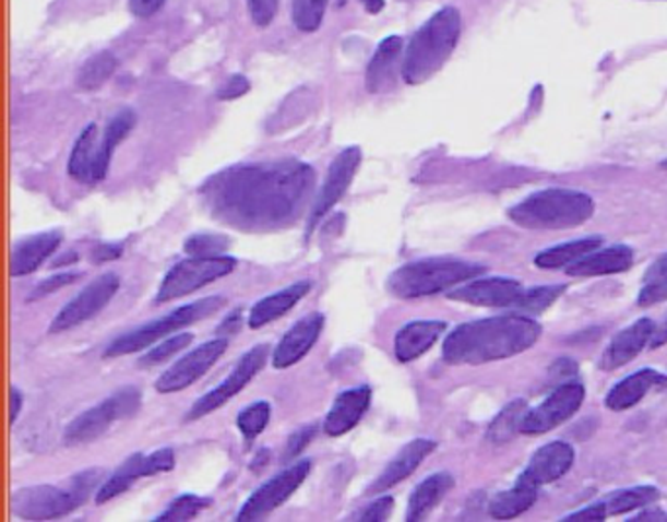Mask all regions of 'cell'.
I'll return each mask as SVG.
<instances>
[{"mask_svg": "<svg viewBox=\"0 0 667 522\" xmlns=\"http://www.w3.org/2000/svg\"><path fill=\"white\" fill-rule=\"evenodd\" d=\"M315 173L298 159L226 168L206 180L202 197L217 222L241 232H274L300 215Z\"/></svg>", "mask_w": 667, "mask_h": 522, "instance_id": "6da1fadb", "label": "cell"}, {"mask_svg": "<svg viewBox=\"0 0 667 522\" xmlns=\"http://www.w3.org/2000/svg\"><path fill=\"white\" fill-rule=\"evenodd\" d=\"M540 335L543 327L519 313L479 319L452 329L442 345V358L452 366L496 363L525 353Z\"/></svg>", "mask_w": 667, "mask_h": 522, "instance_id": "7a4b0ae2", "label": "cell"}, {"mask_svg": "<svg viewBox=\"0 0 667 522\" xmlns=\"http://www.w3.org/2000/svg\"><path fill=\"white\" fill-rule=\"evenodd\" d=\"M461 12L452 7L434 12L414 34L405 49L402 76L407 84H421L441 71L461 39Z\"/></svg>", "mask_w": 667, "mask_h": 522, "instance_id": "3957f363", "label": "cell"}, {"mask_svg": "<svg viewBox=\"0 0 667 522\" xmlns=\"http://www.w3.org/2000/svg\"><path fill=\"white\" fill-rule=\"evenodd\" d=\"M103 476L100 467H91L63 485L22 487L12 495V513L24 521H53L71 514L88 501L96 485L103 484Z\"/></svg>", "mask_w": 667, "mask_h": 522, "instance_id": "277c9868", "label": "cell"}, {"mask_svg": "<svg viewBox=\"0 0 667 522\" xmlns=\"http://www.w3.org/2000/svg\"><path fill=\"white\" fill-rule=\"evenodd\" d=\"M595 202L572 188H546L509 210V220L525 229H573L592 220Z\"/></svg>", "mask_w": 667, "mask_h": 522, "instance_id": "5b68a950", "label": "cell"}, {"mask_svg": "<svg viewBox=\"0 0 667 522\" xmlns=\"http://www.w3.org/2000/svg\"><path fill=\"white\" fill-rule=\"evenodd\" d=\"M486 272V266L458 259H424L407 262L392 272L388 289L400 299L427 298L458 286L462 282L474 281Z\"/></svg>", "mask_w": 667, "mask_h": 522, "instance_id": "8992f818", "label": "cell"}, {"mask_svg": "<svg viewBox=\"0 0 667 522\" xmlns=\"http://www.w3.org/2000/svg\"><path fill=\"white\" fill-rule=\"evenodd\" d=\"M226 304L227 299L224 296H207V298L196 299L192 304L177 308L163 318L150 321L142 327H135L132 331L114 339L112 343L106 346L104 358H118V356L140 353L143 348L155 345L163 336L214 316Z\"/></svg>", "mask_w": 667, "mask_h": 522, "instance_id": "52a82bcc", "label": "cell"}, {"mask_svg": "<svg viewBox=\"0 0 667 522\" xmlns=\"http://www.w3.org/2000/svg\"><path fill=\"white\" fill-rule=\"evenodd\" d=\"M140 410H142V392L133 385L122 388L71 420L63 432V442L67 447L95 442L112 427L114 423L132 419Z\"/></svg>", "mask_w": 667, "mask_h": 522, "instance_id": "ba28073f", "label": "cell"}, {"mask_svg": "<svg viewBox=\"0 0 667 522\" xmlns=\"http://www.w3.org/2000/svg\"><path fill=\"white\" fill-rule=\"evenodd\" d=\"M237 261L234 257H189L177 262L160 282L159 292L153 299L155 306L167 304L172 299L184 298L194 294L196 289L204 288L212 282L224 278L236 271Z\"/></svg>", "mask_w": 667, "mask_h": 522, "instance_id": "9c48e42d", "label": "cell"}, {"mask_svg": "<svg viewBox=\"0 0 667 522\" xmlns=\"http://www.w3.org/2000/svg\"><path fill=\"white\" fill-rule=\"evenodd\" d=\"M271 356V346L269 345H257L247 351L239 363L236 364V368L229 372L226 380L216 385L212 392L204 393L200 400L194 402V405L190 407L189 413L184 415L187 423H194V420L206 417L210 413L224 407L229 400H234L237 393L243 390L247 383H251L254 376L261 372L264 368V364Z\"/></svg>", "mask_w": 667, "mask_h": 522, "instance_id": "30bf717a", "label": "cell"}, {"mask_svg": "<svg viewBox=\"0 0 667 522\" xmlns=\"http://www.w3.org/2000/svg\"><path fill=\"white\" fill-rule=\"evenodd\" d=\"M311 460H298L294 466L286 467L273 479L261 485L251 497L245 501L237 513V522L263 521L264 517L276 511L281 505L286 503L291 495L300 489V485L310 476Z\"/></svg>", "mask_w": 667, "mask_h": 522, "instance_id": "8fae6325", "label": "cell"}, {"mask_svg": "<svg viewBox=\"0 0 667 522\" xmlns=\"http://www.w3.org/2000/svg\"><path fill=\"white\" fill-rule=\"evenodd\" d=\"M360 163H362V151L357 145H350L347 150L341 151L335 161L331 163L327 177L321 185L320 194L313 200L310 220H308V227H306V241H310L311 235L315 232V227L320 225L321 220L341 202V198L347 194L348 187L357 175Z\"/></svg>", "mask_w": 667, "mask_h": 522, "instance_id": "7c38bea8", "label": "cell"}, {"mask_svg": "<svg viewBox=\"0 0 667 522\" xmlns=\"http://www.w3.org/2000/svg\"><path fill=\"white\" fill-rule=\"evenodd\" d=\"M118 289H120V276L116 272H104L61 308L49 325V333H63L85 323L88 319L96 318L112 301Z\"/></svg>", "mask_w": 667, "mask_h": 522, "instance_id": "4fadbf2b", "label": "cell"}, {"mask_svg": "<svg viewBox=\"0 0 667 522\" xmlns=\"http://www.w3.org/2000/svg\"><path fill=\"white\" fill-rule=\"evenodd\" d=\"M583 400H585V388L582 383L570 382L558 385L538 407L526 411L519 432L545 435L548 430L560 427L565 420L572 419L582 407Z\"/></svg>", "mask_w": 667, "mask_h": 522, "instance_id": "5bb4252c", "label": "cell"}, {"mask_svg": "<svg viewBox=\"0 0 667 522\" xmlns=\"http://www.w3.org/2000/svg\"><path fill=\"white\" fill-rule=\"evenodd\" d=\"M226 351V336H217L214 341L196 346L194 351H190L189 355L182 356L180 360L160 373L155 382V390L165 395L187 390L189 385L196 383L224 356Z\"/></svg>", "mask_w": 667, "mask_h": 522, "instance_id": "9a60e30c", "label": "cell"}, {"mask_svg": "<svg viewBox=\"0 0 667 522\" xmlns=\"http://www.w3.org/2000/svg\"><path fill=\"white\" fill-rule=\"evenodd\" d=\"M523 286L511 278H478L449 289L446 298L479 308H513L521 298Z\"/></svg>", "mask_w": 667, "mask_h": 522, "instance_id": "2e32d148", "label": "cell"}, {"mask_svg": "<svg viewBox=\"0 0 667 522\" xmlns=\"http://www.w3.org/2000/svg\"><path fill=\"white\" fill-rule=\"evenodd\" d=\"M323 325H325L323 313H310L300 321H296L273 351L274 368L284 370V368H290L294 364L300 363L301 358L308 355L313 345L318 343Z\"/></svg>", "mask_w": 667, "mask_h": 522, "instance_id": "e0dca14e", "label": "cell"}, {"mask_svg": "<svg viewBox=\"0 0 667 522\" xmlns=\"http://www.w3.org/2000/svg\"><path fill=\"white\" fill-rule=\"evenodd\" d=\"M370 402H372V390L368 385H358L338 393L333 407L323 420L325 435L337 439L347 435L348 430L355 429L360 419L367 415Z\"/></svg>", "mask_w": 667, "mask_h": 522, "instance_id": "ac0fdd59", "label": "cell"}, {"mask_svg": "<svg viewBox=\"0 0 667 522\" xmlns=\"http://www.w3.org/2000/svg\"><path fill=\"white\" fill-rule=\"evenodd\" d=\"M437 442L429 439H415L412 442H407L397 454L394 460L384 467V472L372 482V485L368 487V495L384 494L388 489H392L397 484H402L404 479L412 476L417 467L424 464L425 460L429 458V454L434 452Z\"/></svg>", "mask_w": 667, "mask_h": 522, "instance_id": "d6986e66", "label": "cell"}, {"mask_svg": "<svg viewBox=\"0 0 667 522\" xmlns=\"http://www.w3.org/2000/svg\"><path fill=\"white\" fill-rule=\"evenodd\" d=\"M654 331H656V323L648 318L639 319L636 323L627 327L624 331H620L619 335L612 336L611 343L603 353L599 366L603 370L611 372L629 364L630 360H634L646 346H650Z\"/></svg>", "mask_w": 667, "mask_h": 522, "instance_id": "ffe728a7", "label": "cell"}, {"mask_svg": "<svg viewBox=\"0 0 667 522\" xmlns=\"http://www.w3.org/2000/svg\"><path fill=\"white\" fill-rule=\"evenodd\" d=\"M666 373L652 370V368H644V370L630 373L629 378L620 380L607 395L605 405L611 411H627L634 405H639L648 393L659 392V390H666Z\"/></svg>", "mask_w": 667, "mask_h": 522, "instance_id": "44dd1931", "label": "cell"}, {"mask_svg": "<svg viewBox=\"0 0 667 522\" xmlns=\"http://www.w3.org/2000/svg\"><path fill=\"white\" fill-rule=\"evenodd\" d=\"M634 262V251L627 245H612L605 249L585 254L583 259L570 264L568 276L572 278H593V276H607L617 272H627Z\"/></svg>", "mask_w": 667, "mask_h": 522, "instance_id": "7402d4cb", "label": "cell"}, {"mask_svg": "<svg viewBox=\"0 0 667 522\" xmlns=\"http://www.w3.org/2000/svg\"><path fill=\"white\" fill-rule=\"evenodd\" d=\"M63 242V235L59 232H46V234L32 235L16 242L12 259H10V274L14 278L28 276L38 271L44 262L59 249Z\"/></svg>", "mask_w": 667, "mask_h": 522, "instance_id": "603a6c76", "label": "cell"}, {"mask_svg": "<svg viewBox=\"0 0 667 522\" xmlns=\"http://www.w3.org/2000/svg\"><path fill=\"white\" fill-rule=\"evenodd\" d=\"M573 460L575 454L572 444L564 440L548 442L536 450L535 456L531 458L525 467V474L538 485L552 484L572 470Z\"/></svg>", "mask_w": 667, "mask_h": 522, "instance_id": "cb8c5ba5", "label": "cell"}, {"mask_svg": "<svg viewBox=\"0 0 667 522\" xmlns=\"http://www.w3.org/2000/svg\"><path fill=\"white\" fill-rule=\"evenodd\" d=\"M446 331L444 321H412L397 331L394 339L395 358L400 363H414L441 339Z\"/></svg>", "mask_w": 667, "mask_h": 522, "instance_id": "d4e9b609", "label": "cell"}, {"mask_svg": "<svg viewBox=\"0 0 667 522\" xmlns=\"http://www.w3.org/2000/svg\"><path fill=\"white\" fill-rule=\"evenodd\" d=\"M98 153H100V131L96 123H88L81 135L76 138L67 170L71 178L81 185H96L100 182L98 173Z\"/></svg>", "mask_w": 667, "mask_h": 522, "instance_id": "484cf974", "label": "cell"}, {"mask_svg": "<svg viewBox=\"0 0 667 522\" xmlns=\"http://www.w3.org/2000/svg\"><path fill=\"white\" fill-rule=\"evenodd\" d=\"M311 292L310 281L294 282L288 288L274 292L266 298L259 299L249 311L247 323L251 329H261V327L273 323L276 319L284 318L294 306H298L301 299L306 298Z\"/></svg>", "mask_w": 667, "mask_h": 522, "instance_id": "4316f807", "label": "cell"}, {"mask_svg": "<svg viewBox=\"0 0 667 522\" xmlns=\"http://www.w3.org/2000/svg\"><path fill=\"white\" fill-rule=\"evenodd\" d=\"M538 489L540 485L533 482L531 477L526 476L525 472L517 477L515 485L508 489V491H501L496 495L489 503V514L498 521H511V519H517L519 514L528 511L533 505H535L536 497H538Z\"/></svg>", "mask_w": 667, "mask_h": 522, "instance_id": "83f0119b", "label": "cell"}, {"mask_svg": "<svg viewBox=\"0 0 667 522\" xmlns=\"http://www.w3.org/2000/svg\"><path fill=\"white\" fill-rule=\"evenodd\" d=\"M452 487H454V477L449 472H437V474L424 479L421 484L415 487L414 494L409 497L405 521H425L427 514L431 513L432 509L441 503L444 495L449 494Z\"/></svg>", "mask_w": 667, "mask_h": 522, "instance_id": "f1b7e54d", "label": "cell"}, {"mask_svg": "<svg viewBox=\"0 0 667 522\" xmlns=\"http://www.w3.org/2000/svg\"><path fill=\"white\" fill-rule=\"evenodd\" d=\"M404 41L397 36L385 38L378 46L377 54L370 59L367 69V88L370 94H378L384 91L388 84L394 81L395 66L402 54Z\"/></svg>", "mask_w": 667, "mask_h": 522, "instance_id": "f546056e", "label": "cell"}, {"mask_svg": "<svg viewBox=\"0 0 667 522\" xmlns=\"http://www.w3.org/2000/svg\"><path fill=\"white\" fill-rule=\"evenodd\" d=\"M603 245V239L599 235L595 237H585L577 241L564 242L558 247H550L546 251L538 252L535 257V264L543 271H556L562 266H570L573 262L580 261L585 254L599 249Z\"/></svg>", "mask_w": 667, "mask_h": 522, "instance_id": "4dcf8cb0", "label": "cell"}, {"mask_svg": "<svg viewBox=\"0 0 667 522\" xmlns=\"http://www.w3.org/2000/svg\"><path fill=\"white\" fill-rule=\"evenodd\" d=\"M135 121H138V116L130 108H123L114 116L112 120L108 121L106 130L100 135V153H98V173H100L103 180L108 175L114 151L132 133Z\"/></svg>", "mask_w": 667, "mask_h": 522, "instance_id": "1f68e13d", "label": "cell"}, {"mask_svg": "<svg viewBox=\"0 0 667 522\" xmlns=\"http://www.w3.org/2000/svg\"><path fill=\"white\" fill-rule=\"evenodd\" d=\"M143 462H145V454H142V452H135L128 460H123L122 464L116 467L112 476L108 477L98 487L95 497L96 503L104 505L112 501L114 497L128 491L140 477H145L143 476Z\"/></svg>", "mask_w": 667, "mask_h": 522, "instance_id": "d6a6232c", "label": "cell"}, {"mask_svg": "<svg viewBox=\"0 0 667 522\" xmlns=\"http://www.w3.org/2000/svg\"><path fill=\"white\" fill-rule=\"evenodd\" d=\"M658 499L659 491L654 485H639V487H629V489H620V491L607 495L605 499H602V503L605 505L607 514H624L636 511L640 507L652 505Z\"/></svg>", "mask_w": 667, "mask_h": 522, "instance_id": "836d02e7", "label": "cell"}, {"mask_svg": "<svg viewBox=\"0 0 667 522\" xmlns=\"http://www.w3.org/2000/svg\"><path fill=\"white\" fill-rule=\"evenodd\" d=\"M667 301V252L650 266L639 294L640 308H652Z\"/></svg>", "mask_w": 667, "mask_h": 522, "instance_id": "e575fe53", "label": "cell"}, {"mask_svg": "<svg viewBox=\"0 0 667 522\" xmlns=\"http://www.w3.org/2000/svg\"><path fill=\"white\" fill-rule=\"evenodd\" d=\"M118 67V59L110 51H100L96 56L86 59L85 66L81 67L76 83L83 91H96L100 88Z\"/></svg>", "mask_w": 667, "mask_h": 522, "instance_id": "d590c367", "label": "cell"}, {"mask_svg": "<svg viewBox=\"0 0 667 522\" xmlns=\"http://www.w3.org/2000/svg\"><path fill=\"white\" fill-rule=\"evenodd\" d=\"M525 413L526 403L523 402V400L509 403L508 407H503V411H501L498 417L491 420V425H489V442H493V444H503V442L513 439L515 432H519V427H521V420L525 417Z\"/></svg>", "mask_w": 667, "mask_h": 522, "instance_id": "8d00e7d4", "label": "cell"}, {"mask_svg": "<svg viewBox=\"0 0 667 522\" xmlns=\"http://www.w3.org/2000/svg\"><path fill=\"white\" fill-rule=\"evenodd\" d=\"M271 413H273V407L269 402H254L249 407H245L243 411H239L236 425L237 429L241 430L247 447H251L254 439L269 427Z\"/></svg>", "mask_w": 667, "mask_h": 522, "instance_id": "74e56055", "label": "cell"}, {"mask_svg": "<svg viewBox=\"0 0 667 522\" xmlns=\"http://www.w3.org/2000/svg\"><path fill=\"white\" fill-rule=\"evenodd\" d=\"M210 499L207 497H200V495L187 494L177 497L172 503L159 514L155 517V522H187L196 519L198 514L202 513L204 509L210 507Z\"/></svg>", "mask_w": 667, "mask_h": 522, "instance_id": "f35d334b", "label": "cell"}, {"mask_svg": "<svg viewBox=\"0 0 667 522\" xmlns=\"http://www.w3.org/2000/svg\"><path fill=\"white\" fill-rule=\"evenodd\" d=\"M330 0H291L294 26L303 34L318 32L325 16Z\"/></svg>", "mask_w": 667, "mask_h": 522, "instance_id": "ab89813d", "label": "cell"}, {"mask_svg": "<svg viewBox=\"0 0 667 522\" xmlns=\"http://www.w3.org/2000/svg\"><path fill=\"white\" fill-rule=\"evenodd\" d=\"M565 286H538V288L523 289L521 298L515 301L513 309L521 313H543L546 309L562 298Z\"/></svg>", "mask_w": 667, "mask_h": 522, "instance_id": "60d3db41", "label": "cell"}, {"mask_svg": "<svg viewBox=\"0 0 667 522\" xmlns=\"http://www.w3.org/2000/svg\"><path fill=\"white\" fill-rule=\"evenodd\" d=\"M192 341H194L192 333H179V335L170 336L159 345L153 346L147 355H143L138 366L140 368H153L157 364L170 360L172 356L179 355L180 351H184Z\"/></svg>", "mask_w": 667, "mask_h": 522, "instance_id": "b9f144b4", "label": "cell"}, {"mask_svg": "<svg viewBox=\"0 0 667 522\" xmlns=\"http://www.w3.org/2000/svg\"><path fill=\"white\" fill-rule=\"evenodd\" d=\"M229 245L231 239L226 235L194 234L184 241V252L189 257H222Z\"/></svg>", "mask_w": 667, "mask_h": 522, "instance_id": "7bdbcfd3", "label": "cell"}, {"mask_svg": "<svg viewBox=\"0 0 667 522\" xmlns=\"http://www.w3.org/2000/svg\"><path fill=\"white\" fill-rule=\"evenodd\" d=\"M81 278H83V272H61V274H56V276H51L48 281L38 282V286L29 292L28 299L32 301V299L48 298L49 294H53L57 289L65 288V286H71L73 282L81 281Z\"/></svg>", "mask_w": 667, "mask_h": 522, "instance_id": "ee69618b", "label": "cell"}, {"mask_svg": "<svg viewBox=\"0 0 667 522\" xmlns=\"http://www.w3.org/2000/svg\"><path fill=\"white\" fill-rule=\"evenodd\" d=\"M175 467V450L172 448H159L151 454H145L143 462V476H157V474H167Z\"/></svg>", "mask_w": 667, "mask_h": 522, "instance_id": "f6af8a7d", "label": "cell"}, {"mask_svg": "<svg viewBox=\"0 0 667 522\" xmlns=\"http://www.w3.org/2000/svg\"><path fill=\"white\" fill-rule=\"evenodd\" d=\"M247 7H249V14L254 24L259 28H266L271 26V22L276 16L278 0H247Z\"/></svg>", "mask_w": 667, "mask_h": 522, "instance_id": "bcb514c9", "label": "cell"}, {"mask_svg": "<svg viewBox=\"0 0 667 522\" xmlns=\"http://www.w3.org/2000/svg\"><path fill=\"white\" fill-rule=\"evenodd\" d=\"M394 497H390V495H385V497H380V499H374L372 503L368 505L367 509L360 513V517H357L358 521L362 522H382L388 521L390 519V514L394 511Z\"/></svg>", "mask_w": 667, "mask_h": 522, "instance_id": "7dc6e473", "label": "cell"}, {"mask_svg": "<svg viewBox=\"0 0 667 522\" xmlns=\"http://www.w3.org/2000/svg\"><path fill=\"white\" fill-rule=\"evenodd\" d=\"M315 432H318V425H306V427H300L296 432H291L288 444H286V456H284V460H291V458L301 454L303 448L308 447L313 437H315Z\"/></svg>", "mask_w": 667, "mask_h": 522, "instance_id": "c3c4849f", "label": "cell"}, {"mask_svg": "<svg viewBox=\"0 0 667 522\" xmlns=\"http://www.w3.org/2000/svg\"><path fill=\"white\" fill-rule=\"evenodd\" d=\"M249 91H251L249 79L243 75H234L229 76L226 84L217 91V98H219V100H236V98H241V96L249 93Z\"/></svg>", "mask_w": 667, "mask_h": 522, "instance_id": "681fc988", "label": "cell"}, {"mask_svg": "<svg viewBox=\"0 0 667 522\" xmlns=\"http://www.w3.org/2000/svg\"><path fill=\"white\" fill-rule=\"evenodd\" d=\"M609 514L605 511V505L602 501H597V503L589 505V507H585L583 511H577V513L568 514L564 517V521L572 522H592V521H605Z\"/></svg>", "mask_w": 667, "mask_h": 522, "instance_id": "f907efd6", "label": "cell"}, {"mask_svg": "<svg viewBox=\"0 0 667 522\" xmlns=\"http://www.w3.org/2000/svg\"><path fill=\"white\" fill-rule=\"evenodd\" d=\"M165 0H130V9L138 19H150L155 12H159Z\"/></svg>", "mask_w": 667, "mask_h": 522, "instance_id": "816d5d0a", "label": "cell"}, {"mask_svg": "<svg viewBox=\"0 0 667 522\" xmlns=\"http://www.w3.org/2000/svg\"><path fill=\"white\" fill-rule=\"evenodd\" d=\"M241 323H243V309H236L222 321V325L217 327V336L234 335L241 329Z\"/></svg>", "mask_w": 667, "mask_h": 522, "instance_id": "f5cc1de1", "label": "cell"}, {"mask_svg": "<svg viewBox=\"0 0 667 522\" xmlns=\"http://www.w3.org/2000/svg\"><path fill=\"white\" fill-rule=\"evenodd\" d=\"M93 257L98 262L116 261L118 257H122V247L120 245H100L98 249H95Z\"/></svg>", "mask_w": 667, "mask_h": 522, "instance_id": "db71d44e", "label": "cell"}, {"mask_svg": "<svg viewBox=\"0 0 667 522\" xmlns=\"http://www.w3.org/2000/svg\"><path fill=\"white\" fill-rule=\"evenodd\" d=\"M22 405H24L22 392L16 390V388H12V390H10V425H16V420H19L20 417V411H22Z\"/></svg>", "mask_w": 667, "mask_h": 522, "instance_id": "11a10c76", "label": "cell"}, {"mask_svg": "<svg viewBox=\"0 0 667 522\" xmlns=\"http://www.w3.org/2000/svg\"><path fill=\"white\" fill-rule=\"evenodd\" d=\"M664 345H667V319L662 325H656V331L650 341V348H659Z\"/></svg>", "mask_w": 667, "mask_h": 522, "instance_id": "9f6ffc18", "label": "cell"}, {"mask_svg": "<svg viewBox=\"0 0 667 522\" xmlns=\"http://www.w3.org/2000/svg\"><path fill=\"white\" fill-rule=\"evenodd\" d=\"M269 462H271V450H269V448H263V450L257 452V456H254L253 462H251V470H253V472H261Z\"/></svg>", "mask_w": 667, "mask_h": 522, "instance_id": "6f0895ef", "label": "cell"}, {"mask_svg": "<svg viewBox=\"0 0 667 522\" xmlns=\"http://www.w3.org/2000/svg\"><path fill=\"white\" fill-rule=\"evenodd\" d=\"M630 521H636V522H648V521H659V522H666L667 521V513H664V511H658V509H652V511H646V513H640L639 517H634V519H630Z\"/></svg>", "mask_w": 667, "mask_h": 522, "instance_id": "680465c9", "label": "cell"}, {"mask_svg": "<svg viewBox=\"0 0 667 522\" xmlns=\"http://www.w3.org/2000/svg\"><path fill=\"white\" fill-rule=\"evenodd\" d=\"M360 2H362V7H365L370 14H378V12L384 10V0H360Z\"/></svg>", "mask_w": 667, "mask_h": 522, "instance_id": "91938a15", "label": "cell"}]
</instances>
